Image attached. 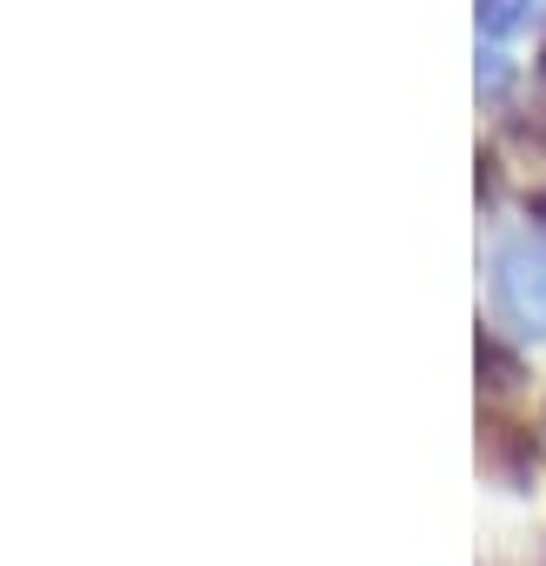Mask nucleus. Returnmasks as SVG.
I'll return each mask as SVG.
<instances>
[{
    "label": "nucleus",
    "mask_w": 546,
    "mask_h": 566,
    "mask_svg": "<svg viewBox=\"0 0 546 566\" xmlns=\"http://www.w3.org/2000/svg\"><path fill=\"white\" fill-rule=\"evenodd\" d=\"M500 160L506 167H519L526 174V187H546V120H526V114H513L506 127H500Z\"/></svg>",
    "instance_id": "20e7f679"
},
{
    "label": "nucleus",
    "mask_w": 546,
    "mask_h": 566,
    "mask_svg": "<svg viewBox=\"0 0 546 566\" xmlns=\"http://www.w3.org/2000/svg\"><path fill=\"white\" fill-rule=\"evenodd\" d=\"M480 473L493 486H506V493H533V480H539V440H533V427L513 420V413H500L493 400L480 407Z\"/></svg>",
    "instance_id": "f03ea898"
},
{
    "label": "nucleus",
    "mask_w": 546,
    "mask_h": 566,
    "mask_svg": "<svg viewBox=\"0 0 546 566\" xmlns=\"http://www.w3.org/2000/svg\"><path fill=\"white\" fill-rule=\"evenodd\" d=\"M533 87H539V101H546V41H539V54H533Z\"/></svg>",
    "instance_id": "6e6552de"
},
{
    "label": "nucleus",
    "mask_w": 546,
    "mask_h": 566,
    "mask_svg": "<svg viewBox=\"0 0 546 566\" xmlns=\"http://www.w3.org/2000/svg\"><path fill=\"white\" fill-rule=\"evenodd\" d=\"M519 207H526L533 233H546V187H526V193H519Z\"/></svg>",
    "instance_id": "0eeeda50"
},
{
    "label": "nucleus",
    "mask_w": 546,
    "mask_h": 566,
    "mask_svg": "<svg viewBox=\"0 0 546 566\" xmlns=\"http://www.w3.org/2000/svg\"><path fill=\"white\" fill-rule=\"evenodd\" d=\"M473 21H480V41H519L526 28L546 21V0H473Z\"/></svg>",
    "instance_id": "39448f33"
},
{
    "label": "nucleus",
    "mask_w": 546,
    "mask_h": 566,
    "mask_svg": "<svg viewBox=\"0 0 546 566\" xmlns=\"http://www.w3.org/2000/svg\"><path fill=\"white\" fill-rule=\"evenodd\" d=\"M473 374H480V394H486V400H506V394L526 387V360H519L493 327L473 334Z\"/></svg>",
    "instance_id": "7ed1b4c3"
},
{
    "label": "nucleus",
    "mask_w": 546,
    "mask_h": 566,
    "mask_svg": "<svg viewBox=\"0 0 546 566\" xmlns=\"http://www.w3.org/2000/svg\"><path fill=\"white\" fill-rule=\"evenodd\" d=\"M486 301L493 321L519 340H546V240L539 233H506L486 253Z\"/></svg>",
    "instance_id": "f257e3e1"
},
{
    "label": "nucleus",
    "mask_w": 546,
    "mask_h": 566,
    "mask_svg": "<svg viewBox=\"0 0 546 566\" xmlns=\"http://www.w3.org/2000/svg\"><path fill=\"white\" fill-rule=\"evenodd\" d=\"M473 81H480V94H486V101H500V94H506V81H513L506 41H480V74H473Z\"/></svg>",
    "instance_id": "423d86ee"
}]
</instances>
